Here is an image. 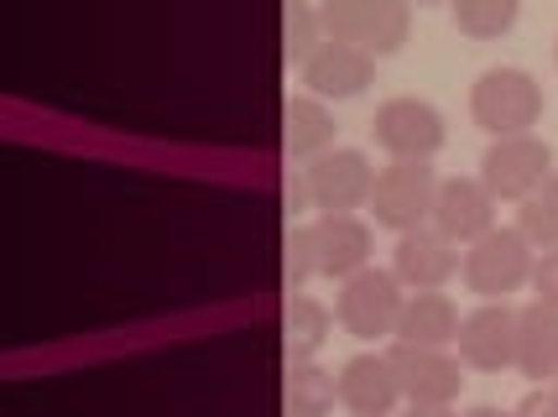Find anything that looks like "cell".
Here are the masks:
<instances>
[{"instance_id":"obj_8","label":"cell","mask_w":558,"mask_h":417,"mask_svg":"<svg viewBox=\"0 0 558 417\" xmlns=\"http://www.w3.org/2000/svg\"><path fill=\"white\" fill-rule=\"evenodd\" d=\"M481 183H486L496 204H522L527 194H537L548 177H554V151L543 136H496L481 157V172H475Z\"/></svg>"},{"instance_id":"obj_10","label":"cell","mask_w":558,"mask_h":417,"mask_svg":"<svg viewBox=\"0 0 558 417\" xmlns=\"http://www.w3.org/2000/svg\"><path fill=\"white\" fill-rule=\"evenodd\" d=\"M391 271H397V282L408 293H444L460 277V246L449 235H438L434 224H417L408 235H397Z\"/></svg>"},{"instance_id":"obj_12","label":"cell","mask_w":558,"mask_h":417,"mask_svg":"<svg viewBox=\"0 0 558 417\" xmlns=\"http://www.w3.org/2000/svg\"><path fill=\"white\" fill-rule=\"evenodd\" d=\"M460 360L470 370H507L517 366V308L511 303H481L460 319Z\"/></svg>"},{"instance_id":"obj_23","label":"cell","mask_w":558,"mask_h":417,"mask_svg":"<svg viewBox=\"0 0 558 417\" xmlns=\"http://www.w3.org/2000/svg\"><path fill=\"white\" fill-rule=\"evenodd\" d=\"M324 42V16H318L314 0H288L282 5V48H288V63H308L314 48Z\"/></svg>"},{"instance_id":"obj_11","label":"cell","mask_w":558,"mask_h":417,"mask_svg":"<svg viewBox=\"0 0 558 417\" xmlns=\"http://www.w3.org/2000/svg\"><path fill=\"white\" fill-rule=\"evenodd\" d=\"M438 235H449L454 246H475L481 235L496 230V194L481 177H438L434 214H428Z\"/></svg>"},{"instance_id":"obj_6","label":"cell","mask_w":558,"mask_h":417,"mask_svg":"<svg viewBox=\"0 0 558 417\" xmlns=\"http://www.w3.org/2000/svg\"><path fill=\"white\" fill-rule=\"evenodd\" d=\"M371 188H376V168L355 147H329L298 172V194L308 198L318 214H355L371 204Z\"/></svg>"},{"instance_id":"obj_29","label":"cell","mask_w":558,"mask_h":417,"mask_svg":"<svg viewBox=\"0 0 558 417\" xmlns=\"http://www.w3.org/2000/svg\"><path fill=\"white\" fill-rule=\"evenodd\" d=\"M417 5H428V0H417Z\"/></svg>"},{"instance_id":"obj_26","label":"cell","mask_w":558,"mask_h":417,"mask_svg":"<svg viewBox=\"0 0 558 417\" xmlns=\"http://www.w3.org/2000/svg\"><path fill=\"white\" fill-rule=\"evenodd\" d=\"M511 417H558V387H533L511 407Z\"/></svg>"},{"instance_id":"obj_14","label":"cell","mask_w":558,"mask_h":417,"mask_svg":"<svg viewBox=\"0 0 558 417\" xmlns=\"http://www.w3.org/2000/svg\"><path fill=\"white\" fill-rule=\"evenodd\" d=\"M402 402L387 355H350L340 366V407L355 417H391Z\"/></svg>"},{"instance_id":"obj_25","label":"cell","mask_w":558,"mask_h":417,"mask_svg":"<svg viewBox=\"0 0 558 417\" xmlns=\"http://www.w3.org/2000/svg\"><path fill=\"white\" fill-rule=\"evenodd\" d=\"M533 297L537 303H548V308H558V250H543L533 261Z\"/></svg>"},{"instance_id":"obj_3","label":"cell","mask_w":558,"mask_h":417,"mask_svg":"<svg viewBox=\"0 0 558 417\" xmlns=\"http://www.w3.org/2000/svg\"><path fill=\"white\" fill-rule=\"evenodd\" d=\"M460 282L481 303H507V293L533 282V246L522 241L517 224H496L460 256Z\"/></svg>"},{"instance_id":"obj_5","label":"cell","mask_w":558,"mask_h":417,"mask_svg":"<svg viewBox=\"0 0 558 417\" xmlns=\"http://www.w3.org/2000/svg\"><path fill=\"white\" fill-rule=\"evenodd\" d=\"M371 142L387 151V162H434V151H444L449 131L428 99L391 95L371 115Z\"/></svg>"},{"instance_id":"obj_13","label":"cell","mask_w":558,"mask_h":417,"mask_svg":"<svg viewBox=\"0 0 558 417\" xmlns=\"http://www.w3.org/2000/svg\"><path fill=\"white\" fill-rule=\"evenodd\" d=\"M298 74H303V89L318 99H355L376 84V58L361 48H350V42L324 37L314 48V58H308Z\"/></svg>"},{"instance_id":"obj_30","label":"cell","mask_w":558,"mask_h":417,"mask_svg":"<svg viewBox=\"0 0 558 417\" xmlns=\"http://www.w3.org/2000/svg\"><path fill=\"white\" fill-rule=\"evenodd\" d=\"M554 387H558V376H554Z\"/></svg>"},{"instance_id":"obj_19","label":"cell","mask_w":558,"mask_h":417,"mask_svg":"<svg viewBox=\"0 0 558 417\" xmlns=\"http://www.w3.org/2000/svg\"><path fill=\"white\" fill-rule=\"evenodd\" d=\"M335 314L318 303V297H288V308H282V349H288V366L292 360H314L318 349L329 344L335 334Z\"/></svg>"},{"instance_id":"obj_2","label":"cell","mask_w":558,"mask_h":417,"mask_svg":"<svg viewBox=\"0 0 558 417\" xmlns=\"http://www.w3.org/2000/svg\"><path fill=\"white\" fill-rule=\"evenodd\" d=\"M470 121L481 125L490 142L496 136H527L543 121V84L527 69H511V63L486 69L470 84Z\"/></svg>"},{"instance_id":"obj_21","label":"cell","mask_w":558,"mask_h":417,"mask_svg":"<svg viewBox=\"0 0 558 417\" xmlns=\"http://www.w3.org/2000/svg\"><path fill=\"white\" fill-rule=\"evenodd\" d=\"M449 16L460 26V37L470 42H496L507 37L517 16H522V0H449Z\"/></svg>"},{"instance_id":"obj_15","label":"cell","mask_w":558,"mask_h":417,"mask_svg":"<svg viewBox=\"0 0 558 417\" xmlns=\"http://www.w3.org/2000/svg\"><path fill=\"white\" fill-rule=\"evenodd\" d=\"M314 241H318V271L324 277H355V271L371 267V250H376V235L361 214H318L314 220Z\"/></svg>"},{"instance_id":"obj_7","label":"cell","mask_w":558,"mask_h":417,"mask_svg":"<svg viewBox=\"0 0 558 417\" xmlns=\"http://www.w3.org/2000/svg\"><path fill=\"white\" fill-rule=\"evenodd\" d=\"M434 194H438V172L434 162H387L376 168V188H371V220L391 230V235H408L417 224H428L434 214Z\"/></svg>"},{"instance_id":"obj_20","label":"cell","mask_w":558,"mask_h":417,"mask_svg":"<svg viewBox=\"0 0 558 417\" xmlns=\"http://www.w3.org/2000/svg\"><path fill=\"white\" fill-rule=\"evenodd\" d=\"M282 402H288V417H329L340 402V376L318 370L314 360H292L288 381H282Z\"/></svg>"},{"instance_id":"obj_31","label":"cell","mask_w":558,"mask_h":417,"mask_svg":"<svg viewBox=\"0 0 558 417\" xmlns=\"http://www.w3.org/2000/svg\"><path fill=\"white\" fill-rule=\"evenodd\" d=\"M554 58H558V48H554Z\"/></svg>"},{"instance_id":"obj_22","label":"cell","mask_w":558,"mask_h":417,"mask_svg":"<svg viewBox=\"0 0 558 417\" xmlns=\"http://www.w3.org/2000/svg\"><path fill=\"white\" fill-rule=\"evenodd\" d=\"M517 230L533 250H558V172L517 204Z\"/></svg>"},{"instance_id":"obj_28","label":"cell","mask_w":558,"mask_h":417,"mask_svg":"<svg viewBox=\"0 0 558 417\" xmlns=\"http://www.w3.org/2000/svg\"><path fill=\"white\" fill-rule=\"evenodd\" d=\"M464 417H511V413H496V407H470Z\"/></svg>"},{"instance_id":"obj_17","label":"cell","mask_w":558,"mask_h":417,"mask_svg":"<svg viewBox=\"0 0 558 417\" xmlns=\"http://www.w3.org/2000/svg\"><path fill=\"white\" fill-rule=\"evenodd\" d=\"M402 344H423V349H449L460 340V308L449 293H408L402 323H397Z\"/></svg>"},{"instance_id":"obj_16","label":"cell","mask_w":558,"mask_h":417,"mask_svg":"<svg viewBox=\"0 0 558 417\" xmlns=\"http://www.w3.org/2000/svg\"><path fill=\"white\" fill-rule=\"evenodd\" d=\"M517 370L533 381L558 376V308L537 303V297L527 308H517Z\"/></svg>"},{"instance_id":"obj_24","label":"cell","mask_w":558,"mask_h":417,"mask_svg":"<svg viewBox=\"0 0 558 417\" xmlns=\"http://www.w3.org/2000/svg\"><path fill=\"white\" fill-rule=\"evenodd\" d=\"M318 271V241H314V224H292L288 241H282V282H288V293H303Z\"/></svg>"},{"instance_id":"obj_18","label":"cell","mask_w":558,"mask_h":417,"mask_svg":"<svg viewBox=\"0 0 558 417\" xmlns=\"http://www.w3.org/2000/svg\"><path fill=\"white\" fill-rule=\"evenodd\" d=\"M282 147L298 157V162H314L335 147V115L324 110L318 95H292L288 110H282Z\"/></svg>"},{"instance_id":"obj_27","label":"cell","mask_w":558,"mask_h":417,"mask_svg":"<svg viewBox=\"0 0 558 417\" xmlns=\"http://www.w3.org/2000/svg\"><path fill=\"white\" fill-rule=\"evenodd\" d=\"M402 417H464V413H454V407H413V402H408Z\"/></svg>"},{"instance_id":"obj_4","label":"cell","mask_w":558,"mask_h":417,"mask_svg":"<svg viewBox=\"0 0 558 417\" xmlns=\"http://www.w3.org/2000/svg\"><path fill=\"white\" fill-rule=\"evenodd\" d=\"M402 308H408V287L397 282V271H381V267H365L355 277H344L340 297H335V319L355 340H397Z\"/></svg>"},{"instance_id":"obj_1","label":"cell","mask_w":558,"mask_h":417,"mask_svg":"<svg viewBox=\"0 0 558 417\" xmlns=\"http://www.w3.org/2000/svg\"><path fill=\"white\" fill-rule=\"evenodd\" d=\"M324 37L371 52L376 63L397 58L413 37V0H318Z\"/></svg>"},{"instance_id":"obj_9","label":"cell","mask_w":558,"mask_h":417,"mask_svg":"<svg viewBox=\"0 0 558 417\" xmlns=\"http://www.w3.org/2000/svg\"><path fill=\"white\" fill-rule=\"evenodd\" d=\"M387 360H391V370H397L402 402H413V407H454V402H460L464 360H454L449 349H423V344L391 340Z\"/></svg>"}]
</instances>
